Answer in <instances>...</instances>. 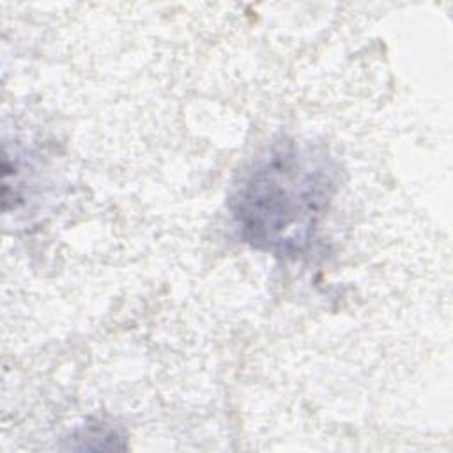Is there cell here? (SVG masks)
Instances as JSON below:
<instances>
[{
	"label": "cell",
	"instance_id": "cell-1",
	"mask_svg": "<svg viewBox=\"0 0 453 453\" xmlns=\"http://www.w3.org/2000/svg\"><path fill=\"white\" fill-rule=\"evenodd\" d=\"M336 189L338 168L324 150L281 138L241 172L228 211L244 242L296 258L315 241Z\"/></svg>",
	"mask_w": 453,
	"mask_h": 453
}]
</instances>
